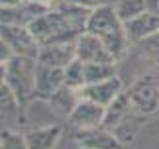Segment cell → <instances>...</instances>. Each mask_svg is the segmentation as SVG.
Segmentation results:
<instances>
[{
	"label": "cell",
	"mask_w": 159,
	"mask_h": 149,
	"mask_svg": "<svg viewBox=\"0 0 159 149\" xmlns=\"http://www.w3.org/2000/svg\"><path fill=\"white\" fill-rule=\"evenodd\" d=\"M124 26H126V35L130 43H142L145 37L159 32V14L143 12V14L124 22Z\"/></svg>",
	"instance_id": "cell-12"
},
{
	"label": "cell",
	"mask_w": 159,
	"mask_h": 149,
	"mask_svg": "<svg viewBox=\"0 0 159 149\" xmlns=\"http://www.w3.org/2000/svg\"><path fill=\"white\" fill-rule=\"evenodd\" d=\"M0 149H28L26 133H18L12 129L0 132Z\"/></svg>",
	"instance_id": "cell-20"
},
{
	"label": "cell",
	"mask_w": 159,
	"mask_h": 149,
	"mask_svg": "<svg viewBox=\"0 0 159 149\" xmlns=\"http://www.w3.org/2000/svg\"><path fill=\"white\" fill-rule=\"evenodd\" d=\"M34 2H38V4H43V6H47V8H51L53 0H34Z\"/></svg>",
	"instance_id": "cell-27"
},
{
	"label": "cell",
	"mask_w": 159,
	"mask_h": 149,
	"mask_svg": "<svg viewBox=\"0 0 159 149\" xmlns=\"http://www.w3.org/2000/svg\"><path fill=\"white\" fill-rule=\"evenodd\" d=\"M26 0H0V8H6V6H18V4H24Z\"/></svg>",
	"instance_id": "cell-25"
},
{
	"label": "cell",
	"mask_w": 159,
	"mask_h": 149,
	"mask_svg": "<svg viewBox=\"0 0 159 149\" xmlns=\"http://www.w3.org/2000/svg\"><path fill=\"white\" fill-rule=\"evenodd\" d=\"M63 84H65V69L43 65L38 61V71H35V96L47 100Z\"/></svg>",
	"instance_id": "cell-9"
},
{
	"label": "cell",
	"mask_w": 159,
	"mask_h": 149,
	"mask_svg": "<svg viewBox=\"0 0 159 149\" xmlns=\"http://www.w3.org/2000/svg\"><path fill=\"white\" fill-rule=\"evenodd\" d=\"M6 84V63H0V86Z\"/></svg>",
	"instance_id": "cell-26"
},
{
	"label": "cell",
	"mask_w": 159,
	"mask_h": 149,
	"mask_svg": "<svg viewBox=\"0 0 159 149\" xmlns=\"http://www.w3.org/2000/svg\"><path fill=\"white\" fill-rule=\"evenodd\" d=\"M118 16L122 18V22H128L132 18H136L143 12H148V6H145V0H118L114 4Z\"/></svg>",
	"instance_id": "cell-18"
},
{
	"label": "cell",
	"mask_w": 159,
	"mask_h": 149,
	"mask_svg": "<svg viewBox=\"0 0 159 149\" xmlns=\"http://www.w3.org/2000/svg\"><path fill=\"white\" fill-rule=\"evenodd\" d=\"M35 71L38 59L26 55H12L6 63V84L22 104L35 96Z\"/></svg>",
	"instance_id": "cell-3"
},
{
	"label": "cell",
	"mask_w": 159,
	"mask_h": 149,
	"mask_svg": "<svg viewBox=\"0 0 159 149\" xmlns=\"http://www.w3.org/2000/svg\"><path fill=\"white\" fill-rule=\"evenodd\" d=\"M77 59L83 63H114V55L96 35L83 32L77 39Z\"/></svg>",
	"instance_id": "cell-7"
},
{
	"label": "cell",
	"mask_w": 159,
	"mask_h": 149,
	"mask_svg": "<svg viewBox=\"0 0 159 149\" xmlns=\"http://www.w3.org/2000/svg\"><path fill=\"white\" fill-rule=\"evenodd\" d=\"M84 32H89V34L96 35L98 39H102V43L108 47V51L114 55L116 61L126 53L128 45H130L124 22L118 16L116 8L110 4H100L90 12Z\"/></svg>",
	"instance_id": "cell-1"
},
{
	"label": "cell",
	"mask_w": 159,
	"mask_h": 149,
	"mask_svg": "<svg viewBox=\"0 0 159 149\" xmlns=\"http://www.w3.org/2000/svg\"><path fill=\"white\" fill-rule=\"evenodd\" d=\"M12 55H14V53H12V49L6 45L4 39H0V63H8Z\"/></svg>",
	"instance_id": "cell-22"
},
{
	"label": "cell",
	"mask_w": 159,
	"mask_h": 149,
	"mask_svg": "<svg viewBox=\"0 0 159 149\" xmlns=\"http://www.w3.org/2000/svg\"><path fill=\"white\" fill-rule=\"evenodd\" d=\"M73 59H77V41L75 43H51L41 45L38 53V61L43 65L61 67L65 69Z\"/></svg>",
	"instance_id": "cell-10"
},
{
	"label": "cell",
	"mask_w": 159,
	"mask_h": 149,
	"mask_svg": "<svg viewBox=\"0 0 159 149\" xmlns=\"http://www.w3.org/2000/svg\"><path fill=\"white\" fill-rule=\"evenodd\" d=\"M65 84L73 86L77 90H81L87 84V80H84V63L81 59H73L65 67Z\"/></svg>",
	"instance_id": "cell-19"
},
{
	"label": "cell",
	"mask_w": 159,
	"mask_h": 149,
	"mask_svg": "<svg viewBox=\"0 0 159 149\" xmlns=\"http://www.w3.org/2000/svg\"><path fill=\"white\" fill-rule=\"evenodd\" d=\"M120 92H124L122 90V80L118 77H112V79L102 80V83L84 84L81 88V98H89V100H93L96 104L108 106Z\"/></svg>",
	"instance_id": "cell-11"
},
{
	"label": "cell",
	"mask_w": 159,
	"mask_h": 149,
	"mask_svg": "<svg viewBox=\"0 0 159 149\" xmlns=\"http://www.w3.org/2000/svg\"><path fill=\"white\" fill-rule=\"evenodd\" d=\"M67 2L77 4V6H83V8H90V10H94L96 6H100L98 0H67Z\"/></svg>",
	"instance_id": "cell-23"
},
{
	"label": "cell",
	"mask_w": 159,
	"mask_h": 149,
	"mask_svg": "<svg viewBox=\"0 0 159 149\" xmlns=\"http://www.w3.org/2000/svg\"><path fill=\"white\" fill-rule=\"evenodd\" d=\"M30 32L39 41V45H51V43H75L83 29L75 28L67 22L57 10H47L45 14L38 16L30 24Z\"/></svg>",
	"instance_id": "cell-2"
},
{
	"label": "cell",
	"mask_w": 159,
	"mask_h": 149,
	"mask_svg": "<svg viewBox=\"0 0 159 149\" xmlns=\"http://www.w3.org/2000/svg\"><path fill=\"white\" fill-rule=\"evenodd\" d=\"M130 100H132V98H130V94H128V92H120V94L106 106V120H104V126H118L120 120L126 116L128 106H130Z\"/></svg>",
	"instance_id": "cell-15"
},
{
	"label": "cell",
	"mask_w": 159,
	"mask_h": 149,
	"mask_svg": "<svg viewBox=\"0 0 159 149\" xmlns=\"http://www.w3.org/2000/svg\"><path fill=\"white\" fill-rule=\"evenodd\" d=\"M79 100H81V90L73 88V86H67V84L59 86V88L47 98L49 106L57 112V114L65 116V118H69V114L75 110V106L79 104Z\"/></svg>",
	"instance_id": "cell-13"
},
{
	"label": "cell",
	"mask_w": 159,
	"mask_h": 149,
	"mask_svg": "<svg viewBox=\"0 0 159 149\" xmlns=\"http://www.w3.org/2000/svg\"><path fill=\"white\" fill-rule=\"evenodd\" d=\"M20 100H18V96L12 92V88L8 84H2L0 86V116L2 118H12L18 114V110H20Z\"/></svg>",
	"instance_id": "cell-17"
},
{
	"label": "cell",
	"mask_w": 159,
	"mask_h": 149,
	"mask_svg": "<svg viewBox=\"0 0 159 149\" xmlns=\"http://www.w3.org/2000/svg\"><path fill=\"white\" fill-rule=\"evenodd\" d=\"M47 6L38 4L34 0H26L24 4L18 6H6V8H0V24L2 26H30L38 16L45 14Z\"/></svg>",
	"instance_id": "cell-6"
},
{
	"label": "cell",
	"mask_w": 159,
	"mask_h": 149,
	"mask_svg": "<svg viewBox=\"0 0 159 149\" xmlns=\"http://www.w3.org/2000/svg\"><path fill=\"white\" fill-rule=\"evenodd\" d=\"M106 120V106L96 104L89 98H81L75 110L69 114V122L75 129H89V128H100Z\"/></svg>",
	"instance_id": "cell-5"
},
{
	"label": "cell",
	"mask_w": 159,
	"mask_h": 149,
	"mask_svg": "<svg viewBox=\"0 0 159 149\" xmlns=\"http://www.w3.org/2000/svg\"><path fill=\"white\" fill-rule=\"evenodd\" d=\"M118 0H98V4H110V6H114Z\"/></svg>",
	"instance_id": "cell-28"
},
{
	"label": "cell",
	"mask_w": 159,
	"mask_h": 149,
	"mask_svg": "<svg viewBox=\"0 0 159 149\" xmlns=\"http://www.w3.org/2000/svg\"><path fill=\"white\" fill-rule=\"evenodd\" d=\"M142 43H143V49H145V51H148L149 55H153V57L159 61V32L151 34L149 37H145Z\"/></svg>",
	"instance_id": "cell-21"
},
{
	"label": "cell",
	"mask_w": 159,
	"mask_h": 149,
	"mask_svg": "<svg viewBox=\"0 0 159 149\" xmlns=\"http://www.w3.org/2000/svg\"><path fill=\"white\" fill-rule=\"evenodd\" d=\"M75 143L81 149H122L120 138L110 133L108 129H102V126L89 128V129H77Z\"/></svg>",
	"instance_id": "cell-8"
},
{
	"label": "cell",
	"mask_w": 159,
	"mask_h": 149,
	"mask_svg": "<svg viewBox=\"0 0 159 149\" xmlns=\"http://www.w3.org/2000/svg\"><path fill=\"white\" fill-rule=\"evenodd\" d=\"M0 39L6 41V45L12 49L14 55H26V57L38 59L41 45L28 26H2L0 24Z\"/></svg>",
	"instance_id": "cell-4"
},
{
	"label": "cell",
	"mask_w": 159,
	"mask_h": 149,
	"mask_svg": "<svg viewBox=\"0 0 159 149\" xmlns=\"http://www.w3.org/2000/svg\"><path fill=\"white\" fill-rule=\"evenodd\" d=\"M112 77H116L114 63H84V80H87V84L102 83V80Z\"/></svg>",
	"instance_id": "cell-16"
},
{
	"label": "cell",
	"mask_w": 159,
	"mask_h": 149,
	"mask_svg": "<svg viewBox=\"0 0 159 149\" xmlns=\"http://www.w3.org/2000/svg\"><path fill=\"white\" fill-rule=\"evenodd\" d=\"M145 6H148V12L159 14V0H145Z\"/></svg>",
	"instance_id": "cell-24"
},
{
	"label": "cell",
	"mask_w": 159,
	"mask_h": 149,
	"mask_svg": "<svg viewBox=\"0 0 159 149\" xmlns=\"http://www.w3.org/2000/svg\"><path fill=\"white\" fill-rule=\"evenodd\" d=\"M61 138V128L59 126H45V128H35L26 133L28 149H55Z\"/></svg>",
	"instance_id": "cell-14"
}]
</instances>
